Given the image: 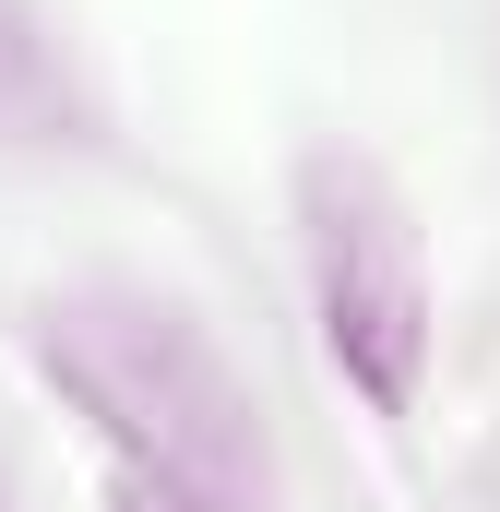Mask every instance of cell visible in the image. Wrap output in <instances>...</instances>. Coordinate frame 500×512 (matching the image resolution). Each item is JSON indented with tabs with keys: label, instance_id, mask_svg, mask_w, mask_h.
<instances>
[{
	"label": "cell",
	"instance_id": "1",
	"mask_svg": "<svg viewBox=\"0 0 500 512\" xmlns=\"http://www.w3.org/2000/svg\"><path fill=\"white\" fill-rule=\"evenodd\" d=\"M36 358L108 441L120 477H155L203 512H274V453L239 358L155 286H72L36 310Z\"/></svg>",
	"mask_w": 500,
	"mask_h": 512
},
{
	"label": "cell",
	"instance_id": "3",
	"mask_svg": "<svg viewBox=\"0 0 500 512\" xmlns=\"http://www.w3.org/2000/svg\"><path fill=\"white\" fill-rule=\"evenodd\" d=\"M84 84H72V48L36 0H0V143H84Z\"/></svg>",
	"mask_w": 500,
	"mask_h": 512
},
{
	"label": "cell",
	"instance_id": "4",
	"mask_svg": "<svg viewBox=\"0 0 500 512\" xmlns=\"http://www.w3.org/2000/svg\"><path fill=\"white\" fill-rule=\"evenodd\" d=\"M108 501L120 512H203V501H179V489H155V477H120V465H108Z\"/></svg>",
	"mask_w": 500,
	"mask_h": 512
},
{
	"label": "cell",
	"instance_id": "2",
	"mask_svg": "<svg viewBox=\"0 0 500 512\" xmlns=\"http://www.w3.org/2000/svg\"><path fill=\"white\" fill-rule=\"evenodd\" d=\"M298 251H310V310H322V358L370 417H405L429 382V239L405 215V191L370 155L322 143L298 167Z\"/></svg>",
	"mask_w": 500,
	"mask_h": 512
}]
</instances>
